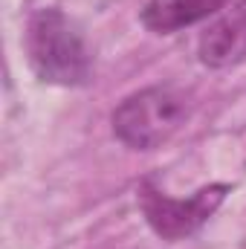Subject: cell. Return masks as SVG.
<instances>
[{"instance_id": "obj_4", "label": "cell", "mask_w": 246, "mask_h": 249, "mask_svg": "<svg viewBox=\"0 0 246 249\" xmlns=\"http://www.w3.org/2000/svg\"><path fill=\"white\" fill-rule=\"evenodd\" d=\"M197 58L211 70H226L246 61V0L226 6L206 26L197 44Z\"/></svg>"}, {"instance_id": "obj_1", "label": "cell", "mask_w": 246, "mask_h": 249, "mask_svg": "<svg viewBox=\"0 0 246 249\" xmlns=\"http://www.w3.org/2000/svg\"><path fill=\"white\" fill-rule=\"evenodd\" d=\"M26 58L38 81L55 87H84L93 78V53L81 29L61 9H38L26 23Z\"/></svg>"}, {"instance_id": "obj_5", "label": "cell", "mask_w": 246, "mask_h": 249, "mask_svg": "<svg viewBox=\"0 0 246 249\" xmlns=\"http://www.w3.org/2000/svg\"><path fill=\"white\" fill-rule=\"evenodd\" d=\"M226 3L229 0H148L139 12V20L148 32L171 35L211 15H220Z\"/></svg>"}, {"instance_id": "obj_2", "label": "cell", "mask_w": 246, "mask_h": 249, "mask_svg": "<svg viewBox=\"0 0 246 249\" xmlns=\"http://www.w3.org/2000/svg\"><path fill=\"white\" fill-rule=\"evenodd\" d=\"M191 116V102L177 87L157 84L130 93L110 113L113 136L130 151H154L171 142Z\"/></svg>"}, {"instance_id": "obj_3", "label": "cell", "mask_w": 246, "mask_h": 249, "mask_svg": "<svg viewBox=\"0 0 246 249\" xmlns=\"http://www.w3.org/2000/svg\"><path fill=\"white\" fill-rule=\"evenodd\" d=\"M229 191H232L229 183H211V186L197 188L191 197H168L157 186L145 183L139 188V203L148 226L162 241H185L203 223H209V217L220 209Z\"/></svg>"}]
</instances>
